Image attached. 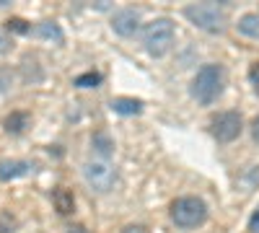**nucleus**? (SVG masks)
Segmentation results:
<instances>
[{"mask_svg": "<svg viewBox=\"0 0 259 233\" xmlns=\"http://www.w3.org/2000/svg\"><path fill=\"white\" fill-rule=\"evenodd\" d=\"M223 86H226L223 65L210 62V65H202L197 70V75H194V80H192V96L197 99L202 107H210V104L218 101V96L223 94Z\"/></svg>", "mask_w": 259, "mask_h": 233, "instance_id": "nucleus-1", "label": "nucleus"}, {"mask_svg": "<svg viewBox=\"0 0 259 233\" xmlns=\"http://www.w3.org/2000/svg\"><path fill=\"white\" fill-rule=\"evenodd\" d=\"M143 47L150 57H163L174 47V21L161 16L143 26Z\"/></svg>", "mask_w": 259, "mask_h": 233, "instance_id": "nucleus-2", "label": "nucleus"}, {"mask_svg": "<svg viewBox=\"0 0 259 233\" xmlns=\"http://www.w3.org/2000/svg\"><path fill=\"white\" fill-rule=\"evenodd\" d=\"M184 16L189 24H194L207 34H221L226 29V13L215 3H192L184 8Z\"/></svg>", "mask_w": 259, "mask_h": 233, "instance_id": "nucleus-3", "label": "nucleus"}, {"mask_svg": "<svg viewBox=\"0 0 259 233\" xmlns=\"http://www.w3.org/2000/svg\"><path fill=\"white\" fill-rule=\"evenodd\" d=\"M207 218V205L200 197H179L171 205V220L179 228H197Z\"/></svg>", "mask_w": 259, "mask_h": 233, "instance_id": "nucleus-4", "label": "nucleus"}, {"mask_svg": "<svg viewBox=\"0 0 259 233\" xmlns=\"http://www.w3.org/2000/svg\"><path fill=\"white\" fill-rule=\"evenodd\" d=\"M83 179L91 187V192L106 195V192H112V187L117 181V168L104 158H94L83 166Z\"/></svg>", "mask_w": 259, "mask_h": 233, "instance_id": "nucleus-5", "label": "nucleus"}, {"mask_svg": "<svg viewBox=\"0 0 259 233\" xmlns=\"http://www.w3.org/2000/svg\"><path fill=\"white\" fill-rule=\"evenodd\" d=\"M244 130V119L239 112H221L212 119V135L218 143H233Z\"/></svg>", "mask_w": 259, "mask_h": 233, "instance_id": "nucleus-6", "label": "nucleus"}, {"mask_svg": "<svg viewBox=\"0 0 259 233\" xmlns=\"http://www.w3.org/2000/svg\"><path fill=\"white\" fill-rule=\"evenodd\" d=\"M112 29L119 36H133L140 29V13L135 8H122L112 16Z\"/></svg>", "mask_w": 259, "mask_h": 233, "instance_id": "nucleus-7", "label": "nucleus"}, {"mask_svg": "<svg viewBox=\"0 0 259 233\" xmlns=\"http://www.w3.org/2000/svg\"><path fill=\"white\" fill-rule=\"evenodd\" d=\"M31 171L29 161H18V158H3L0 161V181H11L18 176H26Z\"/></svg>", "mask_w": 259, "mask_h": 233, "instance_id": "nucleus-8", "label": "nucleus"}, {"mask_svg": "<svg viewBox=\"0 0 259 233\" xmlns=\"http://www.w3.org/2000/svg\"><path fill=\"white\" fill-rule=\"evenodd\" d=\"M112 112L114 114H122V117H135L143 112V101L140 99H127V96H119L112 101Z\"/></svg>", "mask_w": 259, "mask_h": 233, "instance_id": "nucleus-9", "label": "nucleus"}, {"mask_svg": "<svg viewBox=\"0 0 259 233\" xmlns=\"http://www.w3.org/2000/svg\"><path fill=\"white\" fill-rule=\"evenodd\" d=\"M52 202H55V210H57L60 215H70L73 207H75L73 192H70V189H65V187H60V189H55V192H52Z\"/></svg>", "mask_w": 259, "mask_h": 233, "instance_id": "nucleus-10", "label": "nucleus"}, {"mask_svg": "<svg viewBox=\"0 0 259 233\" xmlns=\"http://www.w3.org/2000/svg\"><path fill=\"white\" fill-rule=\"evenodd\" d=\"M29 122H31V114L29 112H11L6 117V132L8 135H21L29 127Z\"/></svg>", "mask_w": 259, "mask_h": 233, "instance_id": "nucleus-11", "label": "nucleus"}, {"mask_svg": "<svg viewBox=\"0 0 259 233\" xmlns=\"http://www.w3.org/2000/svg\"><path fill=\"white\" fill-rule=\"evenodd\" d=\"M31 34L39 39H50V41H62V31L55 21H39L36 26H31Z\"/></svg>", "mask_w": 259, "mask_h": 233, "instance_id": "nucleus-12", "label": "nucleus"}, {"mask_svg": "<svg viewBox=\"0 0 259 233\" xmlns=\"http://www.w3.org/2000/svg\"><path fill=\"white\" fill-rule=\"evenodd\" d=\"M239 34L249 36V39H259V13H244L236 24Z\"/></svg>", "mask_w": 259, "mask_h": 233, "instance_id": "nucleus-13", "label": "nucleus"}, {"mask_svg": "<svg viewBox=\"0 0 259 233\" xmlns=\"http://www.w3.org/2000/svg\"><path fill=\"white\" fill-rule=\"evenodd\" d=\"M91 148L99 153V158H104V161H109V156L114 153V143H112V137L106 135V132H96L91 137Z\"/></svg>", "mask_w": 259, "mask_h": 233, "instance_id": "nucleus-14", "label": "nucleus"}, {"mask_svg": "<svg viewBox=\"0 0 259 233\" xmlns=\"http://www.w3.org/2000/svg\"><path fill=\"white\" fill-rule=\"evenodd\" d=\"M99 83H101V75L94 73V70H91V73H83V75L75 78V86H78V88H96Z\"/></svg>", "mask_w": 259, "mask_h": 233, "instance_id": "nucleus-15", "label": "nucleus"}, {"mask_svg": "<svg viewBox=\"0 0 259 233\" xmlns=\"http://www.w3.org/2000/svg\"><path fill=\"white\" fill-rule=\"evenodd\" d=\"M13 80H16V73L6 65H0V94L3 91H11L13 88Z\"/></svg>", "mask_w": 259, "mask_h": 233, "instance_id": "nucleus-16", "label": "nucleus"}, {"mask_svg": "<svg viewBox=\"0 0 259 233\" xmlns=\"http://www.w3.org/2000/svg\"><path fill=\"white\" fill-rule=\"evenodd\" d=\"M6 29L13 31V34H29V31H31V26L26 24L24 18H8V21H6Z\"/></svg>", "mask_w": 259, "mask_h": 233, "instance_id": "nucleus-17", "label": "nucleus"}, {"mask_svg": "<svg viewBox=\"0 0 259 233\" xmlns=\"http://www.w3.org/2000/svg\"><path fill=\"white\" fill-rule=\"evenodd\" d=\"M13 228H16V218L6 210H0V233H11Z\"/></svg>", "mask_w": 259, "mask_h": 233, "instance_id": "nucleus-18", "label": "nucleus"}, {"mask_svg": "<svg viewBox=\"0 0 259 233\" xmlns=\"http://www.w3.org/2000/svg\"><path fill=\"white\" fill-rule=\"evenodd\" d=\"M13 47V41H11V36L6 34V31H0V55H6L8 50Z\"/></svg>", "mask_w": 259, "mask_h": 233, "instance_id": "nucleus-19", "label": "nucleus"}, {"mask_svg": "<svg viewBox=\"0 0 259 233\" xmlns=\"http://www.w3.org/2000/svg\"><path fill=\"white\" fill-rule=\"evenodd\" d=\"M249 230L251 233H259V207L251 213V218H249Z\"/></svg>", "mask_w": 259, "mask_h": 233, "instance_id": "nucleus-20", "label": "nucleus"}, {"mask_svg": "<svg viewBox=\"0 0 259 233\" xmlns=\"http://www.w3.org/2000/svg\"><path fill=\"white\" fill-rule=\"evenodd\" d=\"M249 78H251V83H254V88L259 91V62H254V65H251V70H249Z\"/></svg>", "mask_w": 259, "mask_h": 233, "instance_id": "nucleus-21", "label": "nucleus"}, {"mask_svg": "<svg viewBox=\"0 0 259 233\" xmlns=\"http://www.w3.org/2000/svg\"><path fill=\"white\" fill-rule=\"evenodd\" d=\"M251 137L259 143V114L254 117V122H251Z\"/></svg>", "mask_w": 259, "mask_h": 233, "instance_id": "nucleus-22", "label": "nucleus"}, {"mask_svg": "<svg viewBox=\"0 0 259 233\" xmlns=\"http://www.w3.org/2000/svg\"><path fill=\"white\" fill-rule=\"evenodd\" d=\"M122 233H145V228L143 225H127Z\"/></svg>", "mask_w": 259, "mask_h": 233, "instance_id": "nucleus-23", "label": "nucleus"}, {"mask_svg": "<svg viewBox=\"0 0 259 233\" xmlns=\"http://www.w3.org/2000/svg\"><path fill=\"white\" fill-rule=\"evenodd\" d=\"M68 233H89V230H85V225H70Z\"/></svg>", "mask_w": 259, "mask_h": 233, "instance_id": "nucleus-24", "label": "nucleus"}]
</instances>
